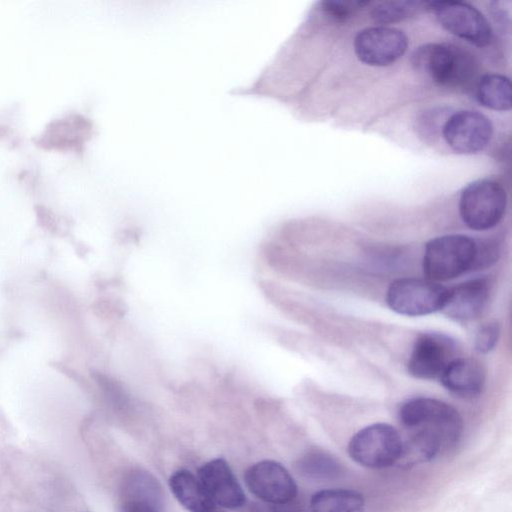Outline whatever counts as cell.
I'll list each match as a JSON object with an SVG mask.
<instances>
[{
    "instance_id": "obj_1",
    "label": "cell",
    "mask_w": 512,
    "mask_h": 512,
    "mask_svg": "<svg viewBox=\"0 0 512 512\" xmlns=\"http://www.w3.org/2000/svg\"><path fill=\"white\" fill-rule=\"evenodd\" d=\"M415 69L443 87H460L474 77L477 64L468 51L452 44L427 43L412 54Z\"/></svg>"
},
{
    "instance_id": "obj_2",
    "label": "cell",
    "mask_w": 512,
    "mask_h": 512,
    "mask_svg": "<svg viewBox=\"0 0 512 512\" xmlns=\"http://www.w3.org/2000/svg\"><path fill=\"white\" fill-rule=\"evenodd\" d=\"M399 419L410 432H422L437 438L444 449L453 446L463 430L462 418L454 407L429 397L406 401L399 410Z\"/></svg>"
},
{
    "instance_id": "obj_3",
    "label": "cell",
    "mask_w": 512,
    "mask_h": 512,
    "mask_svg": "<svg viewBox=\"0 0 512 512\" xmlns=\"http://www.w3.org/2000/svg\"><path fill=\"white\" fill-rule=\"evenodd\" d=\"M479 244L462 234L442 235L425 246L423 272L428 280H452L477 267Z\"/></svg>"
},
{
    "instance_id": "obj_4",
    "label": "cell",
    "mask_w": 512,
    "mask_h": 512,
    "mask_svg": "<svg viewBox=\"0 0 512 512\" xmlns=\"http://www.w3.org/2000/svg\"><path fill=\"white\" fill-rule=\"evenodd\" d=\"M507 206L504 187L493 179L483 178L469 183L459 198L462 221L472 230L485 231L503 218Z\"/></svg>"
},
{
    "instance_id": "obj_5",
    "label": "cell",
    "mask_w": 512,
    "mask_h": 512,
    "mask_svg": "<svg viewBox=\"0 0 512 512\" xmlns=\"http://www.w3.org/2000/svg\"><path fill=\"white\" fill-rule=\"evenodd\" d=\"M448 288L437 282L414 277L399 278L388 287L386 302L396 313L423 316L441 311Z\"/></svg>"
},
{
    "instance_id": "obj_6",
    "label": "cell",
    "mask_w": 512,
    "mask_h": 512,
    "mask_svg": "<svg viewBox=\"0 0 512 512\" xmlns=\"http://www.w3.org/2000/svg\"><path fill=\"white\" fill-rule=\"evenodd\" d=\"M398 431L386 423H375L358 431L350 440L348 453L358 464L385 468L396 464L402 451Z\"/></svg>"
},
{
    "instance_id": "obj_7",
    "label": "cell",
    "mask_w": 512,
    "mask_h": 512,
    "mask_svg": "<svg viewBox=\"0 0 512 512\" xmlns=\"http://www.w3.org/2000/svg\"><path fill=\"white\" fill-rule=\"evenodd\" d=\"M439 23L449 32L469 43L485 47L492 40V28L486 17L474 6L462 1L428 2Z\"/></svg>"
},
{
    "instance_id": "obj_8",
    "label": "cell",
    "mask_w": 512,
    "mask_h": 512,
    "mask_svg": "<svg viewBox=\"0 0 512 512\" xmlns=\"http://www.w3.org/2000/svg\"><path fill=\"white\" fill-rule=\"evenodd\" d=\"M456 357L457 345L453 339L441 333L427 332L415 340L407 367L415 378L439 379L447 365Z\"/></svg>"
},
{
    "instance_id": "obj_9",
    "label": "cell",
    "mask_w": 512,
    "mask_h": 512,
    "mask_svg": "<svg viewBox=\"0 0 512 512\" xmlns=\"http://www.w3.org/2000/svg\"><path fill=\"white\" fill-rule=\"evenodd\" d=\"M408 38L400 29L374 26L362 29L354 39L357 58L370 66L383 67L393 64L404 55Z\"/></svg>"
},
{
    "instance_id": "obj_10",
    "label": "cell",
    "mask_w": 512,
    "mask_h": 512,
    "mask_svg": "<svg viewBox=\"0 0 512 512\" xmlns=\"http://www.w3.org/2000/svg\"><path fill=\"white\" fill-rule=\"evenodd\" d=\"M442 134L453 151L474 154L489 144L493 126L490 119L478 111L460 110L447 118Z\"/></svg>"
},
{
    "instance_id": "obj_11",
    "label": "cell",
    "mask_w": 512,
    "mask_h": 512,
    "mask_svg": "<svg viewBox=\"0 0 512 512\" xmlns=\"http://www.w3.org/2000/svg\"><path fill=\"white\" fill-rule=\"evenodd\" d=\"M245 482L252 494L272 504H285L297 495V485L279 462L263 460L250 466Z\"/></svg>"
},
{
    "instance_id": "obj_12",
    "label": "cell",
    "mask_w": 512,
    "mask_h": 512,
    "mask_svg": "<svg viewBox=\"0 0 512 512\" xmlns=\"http://www.w3.org/2000/svg\"><path fill=\"white\" fill-rule=\"evenodd\" d=\"M198 479L215 505L236 509L245 504L243 489L224 459L216 458L203 464L198 470Z\"/></svg>"
},
{
    "instance_id": "obj_13",
    "label": "cell",
    "mask_w": 512,
    "mask_h": 512,
    "mask_svg": "<svg viewBox=\"0 0 512 512\" xmlns=\"http://www.w3.org/2000/svg\"><path fill=\"white\" fill-rule=\"evenodd\" d=\"M489 298L486 278H474L448 289L442 312L454 321L468 323L485 310Z\"/></svg>"
},
{
    "instance_id": "obj_14",
    "label": "cell",
    "mask_w": 512,
    "mask_h": 512,
    "mask_svg": "<svg viewBox=\"0 0 512 512\" xmlns=\"http://www.w3.org/2000/svg\"><path fill=\"white\" fill-rule=\"evenodd\" d=\"M163 491L149 473L136 471L128 476L121 496L122 512H162Z\"/></svg>"
},
{
    "instance_id": "obj_15",
    "label": "cell",
    "mask_w": 512,
    "mask_h": 512,
    "mask_svg": "<svg viewBox=\"0 0 512 512\" xmlns=\"http://www.w3.org/2000/svg\"><path fill=\"white\" fill-rule=\"evenodd\" d=\"M439 380L454 395L474 398L483 390L485 371L477 360L458 356L447 365Z\"/></svg>"
},
{
    "instance_id": "obj_16",
    "label": "cell",
    "mask_w": 512,
    "mask_h": 512,
    "mask_svg": "<svg viewBox=\"0 0 512 512\" xmlns=\"http://www.w3.org/2000/svg\"><path fill=\"white\" fill-rule=\"evenodd\" d=\"M176 499L190 512H214L215 503L190 471L178 470L169 479Z\"/></svg>"
},
{
    "instance_id": "obj_17",
    "label": "cell",
    "mask_w": 512,
    "mask_h": 512,
    "mask_svg": "<svg viewBox=\"0 0 512 512\" xmlns=\"http://www.w3.org/2000/svg\"><path fill=\"white\" fill-rule=\"evenodd\" d=\"M476 98L482 106L491 110H510L512 105L510 79L498 73L484 74L477 82Z\"/></svg>"
},
{
    "instance_id": "obj_18",
    "label": "cell",
    "mask_w": 512,
    "mask_h": 512,
    "mask_svg": "<svg viewBox=\"0 0 512 512\" xmlns=\"http://www.w3.org/2000/svg\"><path fill=\"white\" fill-rule=\"evenodd\" d=\"M361 493L350 489H326L315 493L310 501L311 512H364Z\"/></svg>"
},
{
    "instance_id": "obj_19",
    "label": "cell",
    "mask_w": 512,
    "mask_h": 512,
    "mask_svg": "<svg viewBox=\"0 0 512 512\" xmlns=\"http://www.w3.org/2000/svg\"><path fill=\"white\" fill-rule=\"evenodd\" d=\"M297 466L302 475L317 480L334 479L342 472L340 464L332 456L319 450L305 453Z\"/></svg>"
},
{
    "instance_id": "obj_20",
    "label": "cell",
    "mask_w": 512,
    "mask_h": 512,
    "mask_svg": "<svg viewBox=\"0 0 512 512\" xmlns=\"http://www.w3.org/2000/svg\"><path fill=\"white\" fill-rule=\"evenodd\" d=\"M426 9L428 2L424 1H384L376 3L371 10V17L378 23H393Z\"/></svg>"
},
{
    "instance_id": "obj_21",
    "label": "cell",
    "mask_w": 512,
    "mask_h": 512,
    "mask_svg": "<svg viewBox=\"0 0 512 512\" xmlns=\"http://www.w3.org/2000/svg\"><path fill=\"white\" fill-rule=\"evenodd\" d=\"M368 2L361 1H324L322 2L324 12L331 18L344 21L351 17L357 10L367 5Z\"/></svg>"
},
{
    "instance_id": "obj_22",
    "label": "cell",
    "mask_w": 512,
    "mask_h": 512,
    "mask_svg": "<svg viewBox=\"0 0 512 512\" xmlns=\"http://www.w3.org/2000/svg\"><path fill=\"white\" fill-rule=\"evenodd\" d=\"M500 336V327L496 322L482 325L475 335V348L478 352L488 353L494 349Z\"/></svg>"
}]
</instances>
